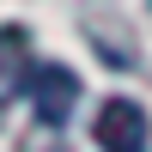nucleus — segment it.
I'll return each mask as SVG.
<instances>
[{
	"mask_svg": "<svg viewBox=\"0 0 152 152\" xmlns=\"http://www.w3.org/2000/svg\"><path fill=\"white\" fill-rule=\"evenodd\" d=\"M91 140L104 152H146L152 146V122H146V110L134 97H104L97 116H91Z\"/></svg>",
	"mask_w": 152,
	"mask_h": 152,
	"instance_id": "1",
	"label": "nucleus"
},
{
	"mask_svg": "<svg viewBox=\"0 0 152 152\" xmlns=\"http://www.w3.org/2000/svg\"><path fill=\"white\" fill-rule=\"evenodd\" d=\"M31 97H37V122L43 128H61L73 116V104H79V73L61 67V61H43L37 79H31Z\"/></svg>",
	"mask_w": 152,
	"mask_h": 152,
	"instance_id": "2",
	"label": "nucleus"
},
{
	"mask_svg": "<svg viewBox=\"0 0 152 152\" xmlns=\"http://www.w3.org/2000/svg\"><path fill=\"white\" fill-rule=\"evenodd\" d=\"M37 67H43V61H31V37H24L18 24H0V104L18 97V91H31Z\"/></svg>",
	"mask_w": 152,
	"mask_h": 152,
	"instance_id": "3",
	"label": "nucleus"
}]
</instances>
